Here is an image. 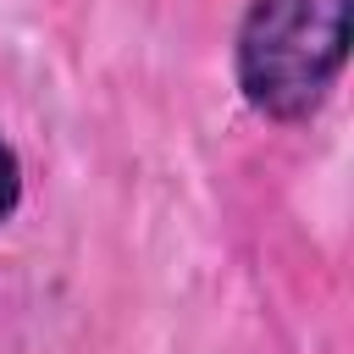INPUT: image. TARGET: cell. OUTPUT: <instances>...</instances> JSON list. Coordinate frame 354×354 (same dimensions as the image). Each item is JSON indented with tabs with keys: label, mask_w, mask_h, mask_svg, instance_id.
<instances>
[{
	"label": "cell",
	"mask_w": 354,
	"mask_h": 354,
	"mask_svg": "<svg viewBox=\"0 0 354 354\" xmlns=\"http://www.w3.org/2000/svg\"><path fill=\"white\" fill-rule=\"evenodd\" d=\"M348 66V0H249L232 39V77L254 116L310 122Z\"/></svg>",
	"instance_id": "obj_1"
},
{
	"label": "cell",
	"mask_w": 354,
	"mask_h": 354,
	"mask_svg": "<svg viewBox=\"0 0 354 354\" xmlns=\"http://www.w3.org/2000/svg\"><path fill=\"white\" fill-rule=\"evenodd\" d=\"M17 205H22V155L0 138V227L17 216Z\"/></svg>",
	"instance_id": "obj_2"
}]
</instances>
